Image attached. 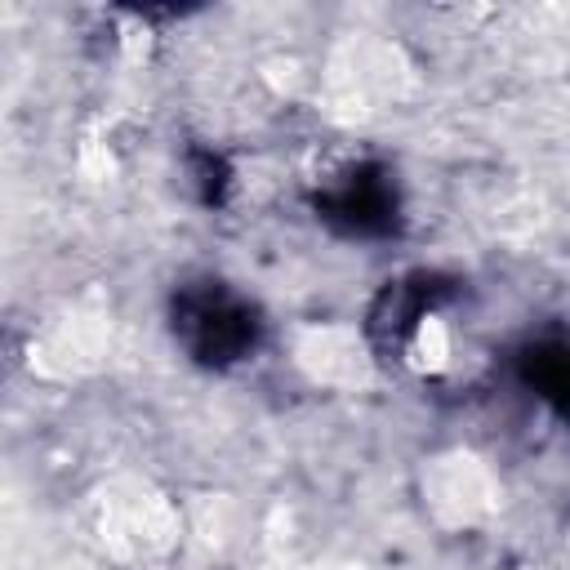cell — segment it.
Instances as JSON below:
<instances>
[{
	"label": "cell",
	"mask_w": 570,
	"mask_h": 570,
	"mask_svg": "<svg viewBox=\"0 0 570 570\" xmlns=\"http://www.w3.org/2000/svg\"><path fill=\"white\" fill-rule=\"evenodd\" d=\"M294 361L316 383H330V387H352V383H365V374H370V361H365L361 338L352 330H338V325L307 330L294 343Z\"/></svg>",
	"instance_id": "cell-1"
},
{
	"label": "cell",
	"mask_w": 570,
	"mask_h": 570,
	"mask_svg": "<svg viewBox=\"0 0 570 570\" xmlns=\"http://www.w3.org/2000/svg\"><path fill=\"white\" fill-rule=\"evenodd\" d=\"M410 365L419 370V374H441L445 365H450V356H454V338H450V325L441 321V316H423L419 325H414V334H410Z\"/></svg>",
	"instance_id": "cell-2"
}]
</instances>
